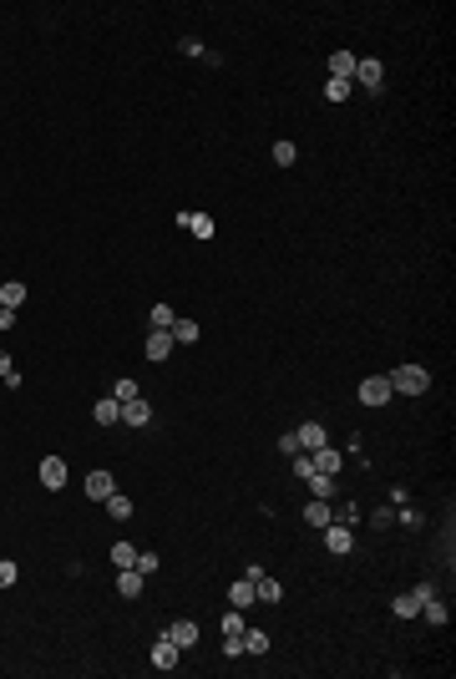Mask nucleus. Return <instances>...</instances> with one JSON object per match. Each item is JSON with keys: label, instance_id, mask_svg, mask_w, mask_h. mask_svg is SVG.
I'll return each mask as SVG.
<instances>
[{"label": "nucleus", "instance_id": "5", "mask_svg": "<svg viewBox=\"0 0 456 679\" xmlns=\"http://www.w3.org/2000/svg\"><path fill=\"white\" fill-rule=\"evenodd\" d=\"M324 547H329L334 557H345V552L355 547V532H350L345 522H329V527H324Z\"/></svg>", "mask_w": 456, "mask_h": 679}, {"label": "nucleus", "instance_id": "35", "mask_svg": "<svg viewBox=\"0 0 456 679\" xmlns=\"http://www.w3.org/2000/svg\"><path fill=\"white\" fill-rule=\"evenodd\" d=\"M0 380H6V385H11V390H16V385H21V370H16V365H11V355H6V350H0Z\"/></svg>", "mask_w": 456, "mask_h": 679}, {"label": "nucleus", "instance_id": "11", "mask_svg": "<svg viewBox=\"0 0 456 679\" xmlns=\"http://www.w3.org/2000/svg\"><path fill=\"white\" fill-rule=\"evenodd\" d=\"M122 426H152V406L142 401V395L137 401H122Z\"/></svg>", "mask_w": 456, "mask_h": 679}, {"label": "nucleus", "instance_id": "34", "mask_svg": "<svg viewBox=\"0 0 456 679\" xmlns=\"http://www.w3.org/2000/svg\"><path fill=\"white\" fill-rule=\"evenodd\" d=\"M111 401H137V380H117V385H111Z\"/></svg>", "mask_w": 456, "mask_h": 679}, {"label": "nucleus", "instance_id": "8", "mask_svg": "<svg viewBox=\"0 0 456 679\" xmlns=\"http://www.w3.org/2000/svg\"><path fill=\"white\" fill-rule=\"evenodd\" d=\"M178 654H183V649H178L173 639L162 634V639L152 644V669H178Z\"/></svg>", "mask_w": 456, "mask_h": 679}, {"label": "nucleus", "instance_id": "15", "mask_svg": "<svg viewBox=\"0 0 456 679\" xmlns=\"http://www.w3.org/2000/svg\"><path fill=\"white\" fill-rule=\"evenodd\" d=\"M91 421H96V426H117V421H122V401H111V395H106V401H96V406H91Z\"/></svg>", "mask_w": 456, "mask_h": 679}, {"label": "nucleus", "instance_id": "25", "mask_svg": "<svg viewBox=\"0 0 456 679\" xmlns=\"http://www.w3.org/2000/svg\"><path fill=\"white\" fill-rule=\"evenodd\" d=\"M147 319H152V329H173V319H178V314H173V304L162 299V304H152V314H147Z\"/></svg>", "mask_w": 456, "mask_h": 679}, {"label": "nucleus", "instance_id": "13", "mask_svg": "<svg viewBox=\"0 0 456 679\" xmlns=\"http://www.w3.org/2000/svg\"><path fill=\"white\" fill-rule=\"evenodd\" d=\"M167 355H173V334H167V329H152V334H147V360L162 365Z\"/></svg>", "mask_w": 456, "mask_h": 679}, {"label": "nucleus", "instance_id": "31", "mask_svg": "<svg viewBox=\"0 0 456 679\" xmlns=\"http://www.w3.org/2000/svg\"><path fill=\"white\" fill-rule=\"evenodd\" d=\"M244 629H249L244 608H228V613H223V634H244Z\"/></svg>", "mask_w": 456, "mask_h": 679}, {"label": "nucleus", "instance_id": "6", "mask_svg": "<svg viewBox=\"0 0 456 679\" xmlns=\"http://www.w3.org/2000/svg\"><path fill=\"white\" fill-rule=\"evenodd\" d=\"M66 477H71V472H66V462H61V457H46V462H41V487L61 492V487H66Z\"/></svg>", "mask_w": 456, "mask_h": 679}, {"label": "nucleus", "instance_id": "23", "mask_svg": "<svg viewBox=\"0 0 456 679\" xmlns=\"http://www.w3.org/2000/svg\"><path fill=\"white\" fill-rule=\"evenodd\" d=\"M244 654H269V634L264 629H244Z\"/></svg>", "mask_w": 456, "mask_h": 679}, {"label": "nucleus", "instance_id": "16", "mask_svg": "<svg viewBox=\"0 0 456 679\" xmlns=\"http://www.w3.org/2000/svg\"><path fill=\"white\" fill-rule=\"evenodd\" d=\"M111 492H117V482H111V472H91V477H86V497H96V502H106Z\"/></svg>", "mask_w": 456, "mask_h": 679}, {"label": "nucleus", "instance_id": "10", "mask_svg": "<svg viewBox=\"0 0 456 679\" xmlns=\"http://www.w3.org/2000/svg\"><path fill=\"white\" fill-rule=\"evenodd\" d=\"M309 462H314V472H324V477H334L339 467H345V457H339L334 446H319V451H309Z\"/></svg>", "mask_w": 456, "mask_h": 679}, {"label": "nucleus", "instance_id": "21", "mask_svg": "<svg viewBox=\"0 0 456 679\" xmlns=\"http://www.w3.org/2000/svg\"><path fill=\"white\" fill-rule=\"evenodd\" d=\"M0 304H6V309H21V304H26V284H21V279L0 284Z\"/></svg>", "mask_w": 456, "mask_h": 679}, {"label": "nucleus", "instance_id": "41", "mask_svg": "<svg viewBox=\"0 0 456 679\" xmlns=\"http://www.w3.org/2000/svg\"><path fill=\"white\" fill-rule=\"evenodd\" d=\"M0 329H16V309H6V304H0Z\"/></svg>", "mask_w": 456, "mask_h": 679}, {"label": "nucleus", "instance_id": "20", "mask_svg": "<svg viewBox=\"0 0 456 679\" xmlns=\"http://www.w3.org/2000/svg\"><path fill=\"white\" fill-rule=\"evenodd\" d=\"M178 46H183V56H193V61H208V66H218V61H223V56H213V51H208L203 41H193V36H183Z\"/></svg>", "mask_w": 456, "mask_h": 679}, {"label": "nucleus", "instance_id": "38", "mask_svg": "<svg viewBox=\"0 0 456 679\" xmlns=\"http://www.w3.org/2000/svg\"><path fill=\"white\" fill-rule=\"evenodd\" d=\"M289 462H294V477H299V482H304V477L314 472V462H309V451H299V457H289Z\"/></svg>", "mask_w": 456, "mask_h": 679}, {"label": "nucleus", "instance_id": "36", "mask_svg": "<svg viewBox=\"0 0 456 679\" xmlns=\"http://www.w3.org/2000/svg\"><path fill=\"white\" fill-rule=\"evenodd\" d=\"M16 578H21V568L11 557H0V588H16Z\"/></svg>", "mask_w": 456, "mask_h": 679}, {"label": "nucleus", "instance_id": "29", "mask_svg": "<svg viewBox=\"0 0 456 679\" xmlns=\"http://www.w3.org/2000/svg\"><path fill=\"white\" fill-rule=\"evenodd\" d=\"M254 588H259V598H264V603H279V598H284V583H274L269 573H264V578H259Z\"/></svg>", "mask_w": 456, "mask_h": 679}, {"label": "nucleus", "instance_id": "14", "mask_svg": "<svg viewBox=\"0 0 456 679\" xmlns=\"http://www.w3.org/2000/svg\"><path fill=\"white\" fill-rule=\"evenodd\" d=\"M142 588H147V578H142L137 568H117V593H122V598H137Z\"/></svg>", "mask_w": 456, "mask_h": 679}, {"label": "nucleus", "instance_id": "12", "mask_svg": "<svg viewBox=\"0 0 456 679\" xmlns=\"http://www.w3.org/2000/svg\"><path fill=\"white\" fill-rule=\"evenodd\" d=\"M304 522H309V527H329V522H334V507L319 502V497H309V502H304Z\"/></svg>", "mask_w": 456, "mask_h": 679}, {"label": "nucleus", "instance_id": "22", "mask_svg": "<svg viewBox=\"0 0 456 679\" xmlns=\"http://www.w3.org/2000/svg\"><path fill=\"white\" fill-rule=\"evenodd\" d=\"M167 334H173V345H193V340H198V319H173Z\"/></svg>", "mask_w": 456, "mask_h": 679}, {"label": "nucleus", "instance_id": "7", "mask_svg": "<svg viewBox=\"0 0 456 679\" xmlns=\"http://www.w3.org/2000/svg\"><path fill=\"white\" fill-rule=\"evenodd\" d=\"M167 639H173L178 649H193L198 644V624L193 618H173V624H167Z\"/></svg>", "mask_w": 456, "mask_h": 679}, {"label": "nucleus", "instance_id": "27", "mask_svg": "<svg viewBox=\"0 0 456 679\" xmlns=\"http://www.w3.org/2000/svg\"><path fill=\"white\" fill-rule=\"evenodd\" d=\"M106 512L117 517V522H127V517H132V502H127L122 492H111V497H106Z\"/></svg>", "mask_w": 456, "mask_h": 679}, {"label": "nucleus", "instance_id": "17", "mask_svg": "<svg viewBox=\"0 0 456 679\" xmlns=\"http://www.w3.org/2000/svg\"><path fill=\"white\" fill-rule=\"evenodd\" d=\"M294 436H299V446H304V451H319V446H329V441H324V426H319V421H304V426H299Z\"/></svg>", "mask_w": 456, "mask_h": 679}, {"label": "nucleus", "instance_id": "39", "mask_svg": "<svg viewBox=\"0 0 456 679\" xmlns=\"http://www.w3.org/2000/svg\"><path fill=\"white\" fill-rule=\"evenodd\" d=\"M223 654L239 659V654H244V634H228V639H223Z\"/></svg>", "mask_w": 456, "mask_h": 679}, {"label": "nucleus", "instance_id": "18", "mask_svg": "<svg viewBox=\"0 0 456 679\" xmlns=\"http://www.w3.org/2000/svg\"><path fill=\"white\" fill-rule=\"evenodd\" d=\"M259 598V588H254V578H239L234 588H228V603H234V608H249Z\"/></svg>", "mask_w": 456, "mask_h": 679}, {"label": "nucleus", "instance_id": "2", "mask_svg": "<svg viewBox=\"0 0 456 679\" xmlns=\"http://www.w3.org/2000/svg\"><path fill=\"white\" fill-rule=\"evenodd\" d=\"M355 86L360 91H380L385 86V61H380V56H360V61H355Z\"/></svg>", "mask_w": 456, "mask_h": 679}, {"label": "nucleus", "instance_id": "30", "mask_svg": "<svg viewBox=\"0 0 456 679\" xmlns=\"http://www.w3.org/2000/svg\"><path fill=\"white\" fill-rule=\"evenodd\" d=\"M421 613H426V624H436V629L446 624V603H436V593H431V598L421 603Z\"/></svg>", "mask_w": 456, "mask_h": 679}, {"label": "nucleus", "instance_id": "1", "mask_svg": "<svg viewBox=\"0 0 456 679\" xmlns=\"http://www.w3.org/2000/svg\"><path fill=\"white\" fill-rule=\"evenodd\" d=\"M390 390L426 395V390H431V370H426V365H395V370H390Z\"/></svg>", "mask_w": 456, "mask_h": 679}, {"label": "nucleus", "instance_id": "33", "mask_svg": "<svg viewBox=\"0 0 456 679\" xmlns=\"http://www.w3.org/2000/svg\"><path fill=\"white\" fill-rule=\"evenodd\" d=\"M334 522L355 527V522H360V507H355V502H339V507H334Z\"/></svg>", "mask_w": 456, "mask_h": 679}, {"label": "nucleus", "instance_id": "40", "mask_svg": "<svg viewBox=\"0 0 456 679\" xmlns=\"http://www.w3.org/2000/svg\"><path fill=\"white\" fill-rule=\"evenodd\" d=\"M370 522H375V527H390V522H395V507H375Z\"/></svg>", "mask_w": 456, "mask_h": 679}, {"label": "nucleus", "instance_id": "9", "mask_svg": "<svg viewBox=\"0 0 456 679\" xmlns=\"http://www.w3.org/2000/svg\"><path fill=\"white\" fill-rule=\"evenodd\" d=\"M355 61H360L355 51H334V56H329V76H334V81H355Z\"/></svg>", "mask_w": 456, "mask_h": 679}, {"label": "nucleus", "instance_id": "28", "mask_svg": "<svg viewBox=\"0 0 456 679\" xmlns=\"http://www.w3.org/2000/svg\"><path fill=\"white\" fill-rule=\"evenodd\" d=\"M111 562H117V568H132V562H137V547H132V542H111Z\"/></svg>", "mask_w": 456, "mask_h": 679}, {"label": "nucleus", "instance_id": "4", "mask_svg": "<svg viewBox=\"0 0 456 679\" xmlns=\"http://www.w3.org/2000/svg\"><path fill=\"white\" fill-rule=\"evenodd\" d=\"M390 395H395V390H390V375H370V380H360V401H365V406H385Z\"/></svg>", "mask_w": 456, "mask_h": 679}, {"label": "nucleus", "instance_id": "3", "mask_svg": "<svg viewBox=\"0 0 456 679\" xmlns=\"http://www.w3.org/2000/svg\"><path fill=\"white\" fill-rule=\"evenodd\" d=\"M431 593H436L431 583H416L411 593H401V598H395V603H390V613H395V618H416V613H421V603H426Z\"/></svg>", "mask_w": 456, "mask_h": 679}, {"label": "nucleus", "instance_id": "32", "mask_svg": "<svg viewBox=\"0 0 456 679\" xmlns=\"http://www.w3.org/2000/svg\"><path fill=\"white\" fill-rule=\"evenodd\" d=\"M132 568H137L142 578H152V573L162 568V557H157V552H137V562H132Z\"/></svg>", "mask_w": 456, "mask_h": 679}, {"label": "nucleus", "instance_id": "24", "mask_svg": "<svg viewBox=\"0 0 456 679\" xmlns=\"http://www.w3.org/2000/svg\"><path fill=\"white\" fill-rule=\"evenodd\" d=\"M274 162H279V167H294V162H299V147L279 137V142H274Z\"/></svg>", "mask_w": 456, "mask_h": 679}, {"label": "nucleus", "instance_id": "37", "mask_svg": "<svg viewBox=\"0 0 456 679\" xmlns=\"http://www.w3.org/2000/svg\"><path fill=\"white\" fill-rule=\"evenodd\" d=\"M279 451H284V457H299L304 446H299V436H294V431H284V436H279Z\"/></svg>", "mask_w": 456, "mask_h": 679}, {"label": "nucleus", "instance_id": "26", "mask_svg": "<svg viewBox=\"0 0 456 679\" xmlns=\"http://www.w3.org/2000/svg\"><path fill=\"white\" fill-rule=\"evenodd\" d=\"M350 91H355V81H324V101H350Z\"/></svg>", "mask_w": 456, "mask_h": 679}, {"label": "nucleus", "instance_id": "19", "mask_svg": "<svg viewBox=\"0 0 456 679\" xmlns=\"http://www.w3.org/2000/svg\"><path fill=\"white\" fill-rule=\"evenodd\" d=\"M304 482H309V497H319V502H334V477H324V472H309Z\"/></svg>", "mask_w": 456, "mask_h": 679}]
</instances>
